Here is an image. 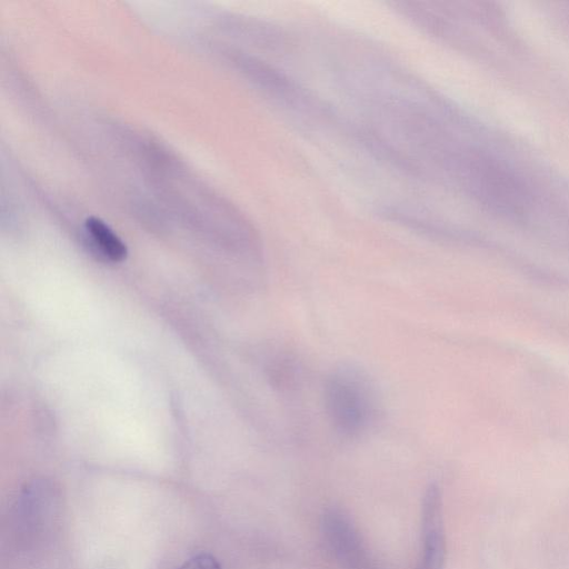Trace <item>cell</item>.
<instances>
[{"instance_id":"6da1fadb","label":"cell","mask_w":569,"mask_h":569,"mask_svg":"<svg viewBox=\"0 0 569 569\" xmlns=\"http://www.w3.org/2000/svg\"><path fill=\"white\" fill-rule=\"evenodd\" d=\"M323 402L333 429L345 437L361 435L376 413L370 383L352 368H340L328 376L323 387Z\"/></svg>"},{"instance_id":"7a4b0ae2","label":"cell","mask_w":569,"mask_h":569,"mask_svg":"<svg viewBox=\"0 0 569 569\" xmlns=\"http://www.w3.org/2000/svg\"><path fill=\"white\" fill-rule=\"evenodd\" d=\"M322 531L343 569H376L349 518L341 511L325 513Z\"/></svg>"},{"instance_id":"3957f363","label":"cell","mask_w":569,"mask_h":569,"mask_svg":"<svg viewBox=\"0 0 569 569\" xmlns=\"http://www.w3.org/2000/svg\"><path fill=\"white\" fill-rule=\"evenodd\" d=\"M421 557L416 569H443L446 537L442 520V500L439 488L430 485L421 509Z\"/></svg>"},{"instance_id":"277c9868","label":"cell","mask_w":569,"mask_h":569,"mask_svg":"<svg viewBox=\"0 0 569 569\" xmlns=\"http://www.w3.org/2000/svg\"><path fill=\"white\" fill-rule=\"evenodd\" d=\"M84 227L94 247L102 256L116 262L127 258V246L101 219L93 216L88 217Z\"/></svg>"},{"instance_id":"5b68a950","label":"cell","mask_w":569,"mask_h":569,"mask_svg":"<svg viewBox=\"0 0 569 569\" xmlns=\"http://www.w3.org/2000/svg\"><path fill=\"white\" fill-rule=\"evenodd\" d=\"M270 383L279 389H289L296 382L297 365L288 355H276L267 366Z\"/></svg>"},{"instance_id":"8992f818","label":"cell","mask_w":569,"mask_h":569,"mask_svg":"<svg viewBox=\"0 0 569 569\" xmlns=\"http://www.w3.org/2000/svg\"><path fill=\"white\" fill-rule=\"evenodd\" d=\"M178 569H222L210 553H198L186 560Z\"/></svg>"}]
</instances>
